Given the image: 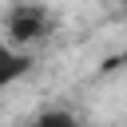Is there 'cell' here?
<instances>
[{
	"instance_id": "obj_3",
	"label": "cell",
	"mask_w": 127,
	"mask_h": 127,
	"mask_svg": "<svg viewBox=\"0 0 127 127\" xmlns=\"http://www.w3.org/2000/svg\"><path fill=\"white\" fill-rule=\"evenodd\" d=\"M32 127H79V119L71 111H64V107H52V111H40L32 119Z\"/></svg>"
},
{
	"instance_id": "obj_4",
	"label": "cell",
	"mask_w": 127,
	"mask_h": 127,
	"mask_svg": "<svg viewBox=\"0 0 127 127\" xmlns=\"http://www.w3.org/2000/svg\"><path fill=\"white\" fill-rule=\"evenodd\" d=\"M119 67H127V48H123L119 56H111V60L103 64V71H119Z\"/></svg>"
},
{
	"instance_id": "obj_1",
	"label": "cell",
	"mask_w": 127,
	"mask_h": 127,
	"mask_svg": "<svg viewBox=\"0 0 127 127\" xmlns=\"http://www.w3.org/2000/svg\"><path fill=\"white\" fill-rule=\"evenodd\" d=\"M4 32H8V44L28 52L32 44H40L48 32H52V12L40 4V0H20L8 8L4 16Z\"/></svg>"
},
{
	"instance_id": "obj_5",
	"label": "cell",
	"mask_w": 127,
	"mask_h": 127,
	"mask_svg": "<svg viewBox=\"0 0 127 127\" xmlns=\"http://www.w3.org/2000/svg\"><path fill=\"white\" fill-rule=\"evenodd\" d=\"M123 8H127V0H123Z\"/></svg>"
},
{
	"instance_id": "obj_2",
	"label": "cell",
	"mask_w": 127,
	"mask_h": 127,
	"mask_svg": "<svg viewBox=\"0 0 127 127\" xmlns=\"http://www.w3.org/2000/svg\"><path fill=\"white\" fill-rule=\"evenodd\" d=\"M32 71V52H20L12 44H0V87H12Z\"/></svg>"
}]
</instances>
